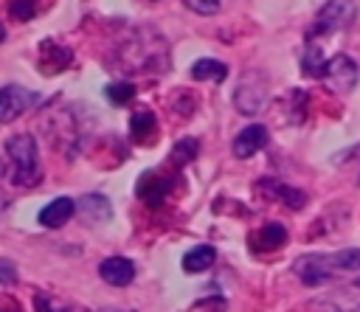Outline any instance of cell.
Returning <instances> with one entry per match:
<instances>
[{"label": "cell", "instance_id": "cell-13", "mask_svg": "<svg viewBox=\"0 0 360 312\" xmlns=\"http://www.w3.org/2000/svg\"><path fill=\"white\" fill-rule=\"evenodd\" d=\"M76 208H79V216H82L87 225H101V222H107V219L112 216V205H110L107 197H101V194H87V197H82Z\"/></svg>", "mask_w": 360, "mask_h": 312}, {"label": "cell", "instance_id": "cell-27", "mask_svg": "<svg viewBox=\"0 0 360 312\" xmlns=\"http://www.w3.org/2000/svg\"><path fill=\"white\" fill-rule=\"evenodd\" d=\"M6 205H8V197L0 191V211H6Z\"/></svg>", "mask_w": 360, "mask_h": 312}, {"label": "cell", "instance_id": "cell-19", "mask_svg": "<svg viewBox=\"0 0 360 312\" xmlns=\"http://www.w3.org/2000/svg\"><path fill=\"white\" fill-rule=\"evenodd\" d=\"M225 73H228V67L219 62V59H197L194 65H191V76L194 79H214V82H222L225 79Z\"/></svg>", "mask_w": 360, "mask_h": 312}, {"label": "cell", "instance_id": "cell-5", "mask_svg": "<svg viewBox=\"0 0 360 312\" xmlns=\"http://www.w3.org/2000/svg\"><path fill=\"white\" fill-rule=\"evenodd\" d=\"M354 3L352 0H329L326 6H321V11L315 14V22H312V34H332V31H340L346 28L352 20H354Z\"/></svg>", "mask_w": 360, "mask_h": 312}, {"label": "cell", "instance_id": "cell-22", "mask_svg": "<svg viewBox=\"0 0 360 312\" xmlns=\"http://www.w3.org/2000/svg\"><path fill=\"white\" fill-rule=\"evenodd\" d=\"M107 98L110 101H115V104H127L132 96H135V84H129V82H112V84H107Z\"/></svg>", "mask_w": 360, "mask_h": 312}, {"label": "cell", "instance_id": "cell-9", "mask_svg": "<svg viewBox=\"0 0 360 312\" xmlns=\"http://www.w3.org/2000/svg\"><path fill=\"white\" fill-rule=\"evenodd\" d=\"M98 275L112 287H127L135 278V264L124 256H110L98 264Z\"/></svg>", "mask_w": 360, "mask_h": 312}, {"label": "cell", "instance_id": "cell-25", "mask_svg": "<svg viewBox=\"0 0 360 312\" xmlns=\"http://www.w3.org/2000/svg\"><path fill=\"white\" fill-rule=\"evenodd\" d=\"M37 309L39 312H68L65 306H53V301L51 298H42V295H37Z\"/></svg>", "mask_w": 360, "mask_h": 312}, {"label": "cell", "instance_id": "cell-16", "mask_svg": "<svg viewBox=\"0 0 360 312\" xmlns=\"http://www.w3.org/2000/svg\"><path fill=\"white\" fill-rule=\"evenodd\" d=\"M214 259H217V250L211 245H200L183 256V270L186 273H205L214 264Z\"/></svg>", "mask_w": 360, "mask_h": 312}, {"label": "cell", "instance_id": "cell-21", "mask_svg": "<svg viewBox=\"0 0 360 312\" xmlns=\"http://www.w3.org/2000/svg\"><path fill=\"white\" fill-rule=\"evenodd\" d=\"M194 155H197V141H194V138H183V141H177L174 149H172V163L186 166L188 160H194Z\"/></svg>", "mask_w": 360, "mask_h": 312}, {"label": "cell", "instance_id": "cell-6", "mask_svg": "<svg viewBox=\"0 0 360 312\" xmlns=\"http://www.w3.org/2000/svg\"><path fill=\"white\" fill-rule=\"evenodd\" d=\"M34 104H37V93H31L28 87H20V84H6L0 90V124H11Z\"/></svg>", "mask_w": 360, "mask_h": 312}, {"label": "cell", "instance_id": "cell-26", "mask_svg": "<svg viewBox=\"0 0 360 312\" xmlns=\"http://www.w3.org/2000/svg\"><path fill=\"white\" fill-rule=\"evenodd\" d=\"M17 278V273H14V267L8 264V261H0V281L3 284H11Z\"/></svg>", "mask_w": 360, "mask_h": 312}, {"label": "cell", "instance_id": "cell-15", "mask_svg": "<svg viewBox=\"0 0 360 312\" xmlns=\"http://www.w3.org/2000/svg\"><path fill=\"white\" fill-rule=\"evenodd\" d=\"M262 188H267L276 200H281L287 208H292V211H298V208H304V202H307V194L304 191H298V188H290V186H284V183H276V180H264L262 183Z\"/></svg>", "mask_w": 360, "mask_h": 312}, {"label": "cell", "instance_id": "cell-8", "mask_svg": "<svg viewBox=\"0 0 360 312\" xmlns=\"http://www.w3.org/2000/svg\"><path fill=\"white\" fill-rule=\"evenodd\" d=\"M318 306H323L326 312H360V278L323 295L318 301Z\"/></svg>", "mask_w": 360, "mask_h": 312}, {"label": "cell", "instance_id": "cell-23", "mask_svg": "<svg viewBox=\"0 0 360 312\" xmlns=\"http://www.w3.org/2000/svg\"><path fill=\"white\" fill-rule=\"evenodd\" d=\"M37 3L39 0H8V14L14 20H20V22H25V20H31L37 14Z\"/></svg>", "mask_w": 360, "mask_h": 312}, {"label": "cell", "instance_id": "cell-1", "mask_svg": "<svg viewBox=\"0 0 360 312\" xmlns=\"http://www.w3.org/2000/svg\"><path fill=\"white\" fill-rule=\"evenodd\" d=\"M112 62L124 73H163L169 67V45L158 31L138 28L115 48Z\"/></svg>", "mask_w": 360, "mask_h": 312}, {"label": "cell", "instance_id": "cell-24", "mask_svg": "<svg viewBox=\"0 0 360 312\" xmlns=\"http://www.w3.org/2000/svg\"><path fill=\"white\" fill-rule=\"evenodd\" d=\"M183 3L197 14H214L219 8V0H183Z\"/></svg>", "mask_w": 360, "mask_h": 312}, {"label": "cell", "instance_id": "cell-11", "mask_svg": "<svg viewBox=\"0 0 360 312\" xmlns=\"http://www.w3.org/2000/svg\"><path fill=\"white\" fill-rule=\"evenodd\" d=\"M39 53H42V59H39V70L42 73H59V70L70 67V59H73L70 48H65V45H59L53 39H45Z\"/></svg>", "mask_w": 360, "mask_h": 312}, {"label": "cell", "instance_id": "cell-2", "mask_svg": "<svg viewBox=\"0 0 360 312\" xmlns=\"http://www.w3.org/2000/svg\"><path fill=\"white\" fill-rule=\"evenodd\" d=\"M292 270L304 284L318 287L335 275L360 270V247H346V250H335V253H307L295 261Z\"/></svg>", "mask_w": 360, "mask_h": 312}, {"label": "cell", "instance_id": "cell-17", "mask_svg": "<svg viewBox=\"0 0 360 312\" xmlns=\"http://www.w3.org/2000/svg\"><path fill=\"white\" fill-rule=\"evenodd\" d=\"M284 242H287V230H284L281 222H267L256 233V247H262V250H276Z\"/></svg>", "mask_w": 360, "mask_h": 312}, {"label": "cell", "instance_id": "cell-29", "mask_svg": "<svg viewBox=\"0 0 360 312\" xmlns=\"http://www.w3.org/2000/svg\"><path fill=\"white\" fill-rule=\"evenodd\" d=\"M98 312H124V309H98Z\"/></svg>", "mask_w": 360, "mask_h": 312}, {"label": "cell", "instance_id": "cell-10", "mask_svg": "<svg viewBox=\"0 0 360 312\" xmlns=\"http://www.w3.org/2000/svg\"><path fill=\"white\" fill-rule=\"evenodd\" d=\"M169 188H172V183L166 180V177H160V174H155V171H146V174H141V180H138V186H135V191H138V197L146 202V205H160L163 200H166V194H169Z\"/></svg>", "mask_w": 360, "mask_h": 312}, {"label": "cell", "instance_id": "cell-28", "mask_svg": "<svg viewBox=\"0 0 360 312\" xmlns=\"http://www.w3.org/2000/svg\"><path fill=\"white\" fill-rule=\"evenodd\" d=\"M6 39V28H3V22H0V42Z\"/></svg>", "mask_w": 360, "mask_h": 312}, {"label": "cell", "instance_id": "cell-4", "mask_svg": "<svg viewBox=\"0 0 360 312\" xmlns=\"http://www.w3.org/2000/svg\"><path fill=\"white\" fill-rule=\"evenodd\" d=\"M267 98H270V82H267V76L262 70H250V73H245L239 79L236 93H233V104H236V110L242 115L262 112Z\"/></svg>", "mask_w": 360, "mask_h": 312}, {"label": "cell", "instance_id": "cell-20", "mask_svg": "<svg viewBox=\"0 0 360 312\" xmlns=\"http://www.w3.org/2000/svg\"><path fill=\"white\" fill-rule=\"evenodd\" d=\"M301 70H304V76H323V70H326V59H323V53H321V48L318 45H307V51H304V59H301Z\"/></svg>", "mask_w": 360, "mask_h": 312}, {"label": "cell", "instance_id": "cell-18", "mask_svg": "<svg viewBox=\"0 0 360 312\" xmlns=\"http://www.w3.org/2000/svg\"><path fill=\"white\" fill-rule=\"evenodd\" d=\"M155 112L152 110H138V112H132V118H129V132H132V138L138 141V143H146L149 141V135L155 132Z\"/></svg>", "mask_w": 360, "mask_h": 312}, {"label": "cell", "instance_id": "cell-7", "mask_svg": "<svg viewBox=\"0 0 360 312\" xmlns=\"http://www.w3.org/2000/svg\"><path fill=\"white\" fill-rule=\"evenodd\" d=\"M357 76H360V70H357L354 59L346 56V53H335V56L326 62V70H323V79H326L338 93H349V90H354Z\"/></svg>", "mask_w": 360, "mask_h": 312}, {"label": "cell", "instance_id": "cell-3", "mask_svg": "<svg viewBox=\"0 0 360 312\" xmlns=\"http://www.w3.org/2000/svg\"><path fill=\"white\" fill-rule=\"evenodd\" d=\"M6 155L14 166V183L17 186H37L39 183V169H37V143L31 135H14L6 141Z\"/></svg>", "mask_w": 360, "mask_h": 312}, {"label": "cell", "instance_id": "cell-14", "mask_svg": "<svg viewBox=\"0 0 360 312\" xmlns=\"http://www.w3.org/2000/svg\"><path fill=\"white\" fill-rule=\"evenodd\" d=\"M73 211H76V202H73L70 197H56V200H51V202L39 211V222H42L45 228H59V225H65V222L70 219Z\"/></svg>", "mask_w": 360, "mask_h": 312}, {"label": "cell", "instance_id": "cell-12", "mask_svg": "<svg viewBox=\"0 0 360 312\" xmlns=\"http://www.w3.org/2000/svg\"><path fill=\"white\" fill-rule=\"evenodd\" d=\"M264 143H267V129H264L262 124H250V126H245V129L233 138V155H236V157H250V155H256Z\"/></svg>", "mask_w": 360, "mask_h": 312}]
</instances>
